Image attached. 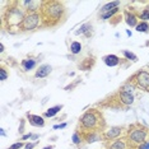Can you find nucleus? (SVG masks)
Returning a JSON list of instances; mask_svg holds the SVG:
<instances>
[{
  "instance_id": "nucleus-8",
  "label": "nucleus",
  "mask_w": 149,
  "mask_h": 149,
  "mask_svg": "<svg viewBox=\"0 0 149 149\" xmlns=\"http://www.w3.org/2000/svg\"><path fill=\"white\" fill-rule=\"evenodd\" d=\"M27 118H28L29 124L32 126H43L45 125V120H43L42 116H38V115H31V113H27Z\"/></svg>"
},
{
  "instance_id": "nucleus-15",
  "label": "nucleus",
  "mask_w": 149,
  "mask_h": 149,
  "mask_svg": "<svg viewBox=\"0 0 149 149\" xmlns=\"http://www.w3.org/2000/svg\"><path fill=\"white\" fill-rule=\"evenodd\" d=\"M118 5H120V1L107 3L106 5H103L102 8H101V13H102V14H104V13H107V12H111V10H113V9H116Z\"/></svg>"
},
{
  "instance_id": "nucleus-32",
  "label": "nucleus",
  "mask_w": 149,
  "mask_h": 149,
  "mask_svg": "<svg viewBox=\"0 0 149 149\" xmlns=\"http://www.w3.org/2000/svg\"><path fill=\"white\" fill-rule=\"evenodd\" d=\"M32 139H35V140L36 139H38V135H32Z\"/></svg>"
},
{
  "instance_id": "nucleus-18",
  "label": "nucleus",
  "mask_w": 149,
  "mask_h": 149,
  "mask_svg": "<svg viewBox=\"0 0 149 149\" xmlns=\"http://www.w3.org/2000/svg\"><path fill=\"white\" fill-rule=\"evenodd\" d=\"M80 51H82V43L78 42V41L72 42V45H70V52L74 54V55H77V54H79Z\"/></svg>"
},
{
  "instance_id": "nucleus-2",
  "label": "nucleus",
  "mask_w": 149,
  "mask_h": 149,
  "mask_svg": "<svg viewBox=\"0 0 149 149\" xmlns=\"http://www.w3.org/2000/svg\"><path fill=\"white\" fill-rule=\"evenodd\" d=\"M79 126L82 133H98L102 134L106 127V121L98 110L91 108L86 111L79 118Z\"/></svg>"
},
{
  "instance_id": "nucleus-13",
  "label": "nucleus",
  "mask_w": 149,
  "mask_h": 149,
  "mask_svg": "<svg viewBox=\"0 0 149 149\" xmlns=\"http://www.w3.org/2000/svg\"><path fill=\"white\" fill-rule=\"evenodd\" d=\"M94 63H96V60H94V57H87V59H84L82 63L79 64V68L84 72H87V70H91L94 65Z\"/></svg>"
},
{
  "instance_id": "nucleus-24",
  "label": "nucleus",
  "mask_w": 149,
  "mask_h": 149,
  "mask_svg": "<svg viewBox=\"0 0 149 149\" xmlns=\"http://www.w3.org/2000/svg\"><path fill=\"white\" fill-rule=\"evenodd\" d=\"M23 147H26L24 144L22 143V141H18V143H15V144H13L12 147H9L8 149H21V148H23Z\"/></svg>"
},
{
  "instance_id": "nucleus-7",
  "label": "nucleus",
  "mask_w": 149,
  "mask_h": 149,
  "mask_svg": "<svg viewBox=\"0 0 149 149\" xmlns=\"http://www.w3.org/2000/svg\"><path fill=\"white\" fill-rule=\"evenodd\" d=\"M117 97H118V100H120V102L123 106H130V104L134 103L133 93H126V92H123V91H118Z\"/></svg>"
},
{
  "instance_id": "nucleus-27",
  "label": "nucleus",
  "mask_w": 149,
  "mask_h": 149,
  "mask_svg": "<svg viewBox=\"0 0 149 149\" xmlns=\"http://www.w3.org/2000/svg\"><path fill=\"white\" fill-rule=\"evenodd\" d=\"M65 126H66V124H60V125H55L54 129H64Z\"/></svg>"
},
{
  "instance_id": "nucleus-26",
  "label": "nucleus",
  "mask_w": 149,
  "mask_h": 149,
  "mask_svg": "<svg viewBox=\"0 0 149 149\" xmlns=\"http://www.w3.org/2000/svg\"><path fill=\"white\" fill-rule=\"evenodd\" d=\"M139 149H149V140L145 141L144 144H141L140 147H139Z\"/></svg>"
},
{
  "instance_id": "nucleus-19",
  "label": "nucleus",
  "mask_w": 149,
  "mask_h": 149,
  "mask_svg": "<svg viewBox=\"0 0 149 149\" xmlns=\"http://www.w3.org/2000/svg\"><path fill=\"white\" fill-rule=\"evenodd\" d=\"M138 32H143V33H148L149 32V23L148 22H140L139 24L135 27Z\"/></svg>"
},
{
  "instance_id": "nucleus-20",
  "label": "nucleus",
  "mask_w": 149,
  "mask_h": 149,
  "mask_svg": "<svg viewBox=\"0 0 149 149\" xmlns=\"http://www.w3.org/2000/svg\"><path fill=\"white\" fill-rule=\"evenodd\" d=\"M123 54L125 55V57H126V59H129V60H133V61H138V57H136V55H134L133 52L127 51V50H124Z\"/></svg>"
},
{
  "instance_id": "nucleus-9",
  "label": "nucleus",
  "mask_w": 149,
  "mask_h": 149,
  "mask_svg": "<svg viewBox=\"0 0 149 149\" xmlns=\"http://www.w3.org/2000/svg\"><path fill=\"white\" fill-rule=\"evenodd\" d=\"M127 147H129V143L126 138H123V139H116L112 144L108 145L107 149H127Z\"/></svg>"
},
{
  "instance_id": "nucleus-23",
  "label": "nucleus",
  "mask_w": 149,
  "mask_h": 149,
  "mask_svg": "<svg viewBox=\"0 0 149 149\" xmlns=\"http://www.w3.org/2000/svg\"><path fill=\"white\" fill-rule=\"evenodd\" d=\"M72 140H73L74 144H79L80 141H82V136H79V133H78V131H77V133H74Z\"/></svg>"
},
{
  "instance_id": "nucleus-11",
  "label": "nucleus",
  "mask_w": 149,
  "mask_h": 149,
  "mask_svg": "<svg viewBox=\"0 0 149 149\" xmlns=\"http://www.w3.org/2000/svg\"><path fill=\"white\" fill-rule=\"evenodd\" d=\"M124 15H125V22H126L130 27H136L138 26V17L135 15L134 13L126 10L124 13Z\"/></svg>"
},
{
  "instance_id": "nucleus-14",
  "label": "nucleus",
  "mask_w": 149,
  "mask_h": 149,
  "mask_svg": "<svg viewBox=\"0 0 149 149\" xmlns=\"http://www.w3.org/2000/svg\"><path fill=\"white\" fill-rule=\"evenodd\" d=\"M75 35H84V36L89 37L92 35V24L91 23H84L83 26H80L79 31L75 32Z\"/></svg>"
},
{
  "instance_id": "nucleus-30",
  "label": "nucleus",
  "mask_w": 149,
  "mask_h": 149,
  "mask_svg": "<svg viewBox=\"0 0 149 149\" xmlns=\"http://www.w3.org/2000/svg\"><path fill=\"white\" fill-rule=\"evenodd\" d=\"M0 51H4V45H3V43H1V45H0Z\"/></svg>"
},
{
  "instance_id": "nucleus-31",
  "label": "nucleus",
  "mask_w": 149,
  "mask_h": 149,
  "mask_svg": "<svg viewBox=\"0 0 149 149\" xmlns=\"http://www.w3.org/2000/svg\"><path fill=\"white\" fill-rule=\"evenodd\" d=\"M43 149H54V147H52V145H49V147H45Z\"/></svg>"
},
{
  "instance_id": "nucleus-1",
  "label": "nucleus",
  "mask_w": 149,
  "mask_h": 149,
  "mask_svg": "<svg viewBox=\"0 0 149 149\" xmlns=\"http://www.w3.org/2000/svg\"><path fill=\"white\" fill-rule=\"evenodd\" d=\"M40 15H41L42 27H55L64 21L66 15V9L61 1L47 0V1H42Z\"/></svg>"
},
{
  "instance_id": "nucleus-29",
  "label": "nucleus",
  "mask_w": 149,
  "mask_h": 149,
  "mask_svg": "<svg viewBox=\"0 0 149 149\" xmlns=\"http://www.w3.org/2000/svg\"><path fill=\"white\" fill-rule=\"evenodd\" d=\"M0 131H1V136H5V130L4 129H0Z\"/></svg>"
},
{
  "instance_id": "nucleus-21",
  "label": "nucleus",
  "mask_w": 149,
  "mask_h": 149,
  "mask_svg": "<svg viewBox=\"0 0 149 149\" xmlns=\"http://www.w3.org/2000/svg\"><path fill=\"white\" fill-rule=\"evenodd\" d=\"M139 18L141 19V22H147L148 19H149V9H144V10L140 13Z\"/></svg>"
},
{
  "instance_id": "nucleus-17",
  "label": "nucleus",
  "mask_w": 149,
  "mask_h": 149,
  "mask_svg": "<svg viewBox=\"0 0 149 149\" xmlns=\"http://www.w3.org/2000/svg\"><path fill=\"white\" fill-rule=\"evenodd\" d=\"M22 66L26 72H28V70H31L36 66V60L35 59H24L22 61Z\"/></svg>"
},
{
  "instance_id": "nucleus-28",
  "label": "nucleus",
  "mask_w": 149,
  "mask_h": 149,
  "mask_svg": "<svg viewBox=\"0 0 149 149\" xmlns=\"http://www.w3.org/2000/svg\"><path fill=\"white\" fill-rule=\"evenodd\" d=\"M29 138H32V134H27V135H24V136L22 138V140H26V139H29Z\"/></svg>"
},
{
  "instance_id": "nucleus-5",
  "label": "nucleus",
  "mask_w": 149,
  "mask_h": 149,
  "mask_svg": "<svg viewBox=\"0 0 149 149\" xmlns=\"http://www.w3.org/2000/svg\"><path fill=\"white\" fill-rule=\"evenodd\" d=\"M40 22H41V15L38 13H27L23 22L19 24L18 28L21 31H33L35 28L40 26Z\"/></svg>"
},
{
  "instance_id": "nucleus-22",
  "label": "nucleus",
  "mask_w": 149,
  "mask_h": 149,
  "mask_svg": "<svg viewBox=\"0 0 149 149\" xmlns=\"http://www.w3.org/2000/svg\"><path fill=\"white\" fill-rule=\"evenodd\" d=\"M8 75H9V74L6 73V70L4 69V66L0 68V80H1V82H3V80H5L6 78H8Z\"/></svg>"
},
{
  "instance_id": "nucleus-25",
  "label": "nucleus",
  "mask_w": 149,
  "mask_h": 149,
  "mask_svg": "<svg viewBox=\"0 0 149 149\" xmlns=\"http://www.w3.org/2000/svg\"><path fill=\"white\" fill-rule=\"evenodd\" d=\"M36 144H37V141H35V143H28V144H26L24 149H33L36 147Z\"/></svg>"
},
{
  "instance_id": "nucleus-4",
  "label": "nucleus",
  "mask_w": 149,
  "mask_h": 149,
  "mask_svg": "<svg viewBox=\"0 0 149 149\" xmlns=\"http://www.w3.org/2000/svg\"><path fill=\"white\" fill-rule=\"evenodd\" d=\"M129 82L133 84L135 88L149 93V69H147V68L140 69L133 77L129 78Z\"/></svg>"
},
{
  "instance_id": "nucleus-3",
  "label": "nucleus",
  "mask_w": 149,
  "mask_h": 149,
  "mask_svg": "<svg viewBox=\"0 0 149 149\" xmlns=\"http://www.w3.org/2000/svg\"><path fill=\"white\" fill-rule=\"evenodd\" d=\"M148 136H149V130L139 124H135L129 127L127 133L125 135L129 145H133V147H140L141 144L145 143Z\"/></svg>"
},
{
  "instance_id": "nucleus-16",
  "label": "nucleus",
  "mask_w": 149,
  "mask_h": 149,
  "mask_svg": "<svg viewBox=\"0 0 149 149\" xmlns=\"http://www.w3.org/2000/svg\"><path fill=\"white\" fill-rule=\"evenodd\" d=\"M63 108V104H57V106H54L51 108H49L47 111H45V113H43V116H46V117H54L55 115L59 112L60 110Z\"/></svg>"
},
{
  "instance_id": "nucleus-6",
  "label": "nucleus",
  "mask_w": 149,
  "mask_h": 149,
  "mask_svg": "<svg viewBox=\"0 0 149 149\" xmlns=\"http://www.w3.org/2000/svg\"><path fill=\"white\" fill-rule=\"evenodd\" d=\"M124 129L123 127H118V126H113L111 129H108V130L103 131L102 133V139L103 140H112V139H118V136H120L121 134H123Z\"/></svg>"
},
{
  "instance_id": "nucleus-10",
  "label": "nucleus",
  "mask_w": 149,
  "mask_h": 149,
  "mask_svg": "<svg viewBox=\"0 0 149 149\" xmlns=\"http://www.w3.org/2000/svg\"><path fill=\"white\" fill-rule=\"evenodd\" d=\"M51 70H52L51 65H47V64H45V65H41L38 69H37L35 77L36 78H45V77H47L50 73H51Z\"/></svg>"
},
{
  "instance_id": "nucleus-12",
  "label": "nucleus",
  "mask_w": 149,
  "mask_h": 149,
  "mask_svg": "<svg viewBox=\"0 0 149 149\" xmlns=\"http://www.w3.org/2000/svg\"><path fill=\"white\" fill-rule=\"evenodd\" d=\"M103 61L107 66H116L120 64V57L116 55H106L103 57Z\"/></svg>"
}]
</instances>
